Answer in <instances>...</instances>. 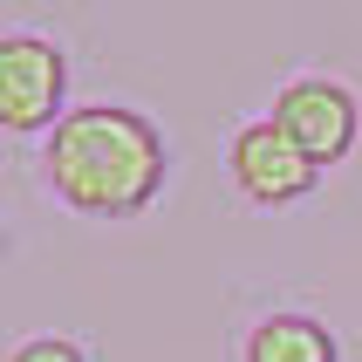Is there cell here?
Segmentation results:
<instances>
[{"mask_svg":"<svg viewBox=\"0 0 362 362\" xmlns=\"http://www.w3.org/2000/svg\"><path fill=\"white\" fill-rule=\"evenodd\" d=\"M41 171L55 199L82 219H137L171 178V151L144 110L82 103V110H62V123L48 130Z\"/></svg>","mask_w":362,"mask_h":362,"instance_id":"6da1fadb","label":"cell"},{"mask_svg":"<svg viewBox=\"0 0 362 362\" xmlns=\"http://www.w3.org/2000/svg\"><path fill=\"white\" fill-rule=\"evenodd\" d=\"M69 103V55L48 35H0V130L48 137Z\"/></svg>","mask_w":362,"mask_h":362,"instance_id":"7a4b0ae2","label":"cell"},{"mask_svg":"<svg viewBox=\"0 0 362 362\" xmlns=\"http://www.w3.org/2000/svg\"><path fill=\"white\" fill-rule=\"evenodd\" d=\"M226 171H233V185H240L253 205H294V199L315 192V171H322V164L267 117V123H246L240 137H233Z\"/></svg>","mask_w":362,"mask_h":362,"instance_id":"3957f363","label":"cell"},{"mask_svg":"<svg viewBox=\"0 0 362 362\" xmlns=\"http://www.w3.org/2000/svg\"><path fill=\"white\" fill-rule=\"evenodd\" d=\"M274 123H281V130L301 144L315 164H335V158H349V151H356L362 110H356V96H349L342 82L301 76V82H287L281 96H274Z\"/></svg>","mask_w":362,"mask_h":362,"instance_id":"277c9868","label":"cell"},{"mask_svg":"<svg viewBox=\"0 0 362 362\" xmlns=\"http://www.w3.org/2000/svg\"><path fill=\"white\" fill-rule=\"evenodd\" d=\"M246 362H335V335L315 315H267L246 335Z\"/></svg>","mask_w":362,"mask_h":362,"instance_id":"5b68a950","label":"cell"},{"mask_svg":"<svg viewBox=\"0 0 362 362\" xmlns=\"http://www.w3.org/2000/svg\"><path fill=\"white\" fill-rule=\"evenodd\" d=\"M7 362H89V356H82V342H69V335H28V342H14Z\"/></svg>","mask_w":362,"mask_h":362,"instance_id":"8992f818","label":"cell"},{"mask_svg":"<svg viewBox=\"0 0 362 362\" xmlns=\"http://www.w3.org/2000/svg\"><path fill=\"white\" fill-rule=\"evenodd\" d=\"M0 260H7V226H0Z\"/></svg>","mask_w":362,"mask_h":362,"instance_id":"52a82bcc","label":"cell"}]
</instances>
